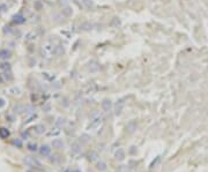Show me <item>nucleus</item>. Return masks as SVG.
I'll list each match as a JSON object with an SVG mask.
<instances>
[{
    "label": "nucleus",
    "instance_id": "1",
    "mask_svg": "<svg viewBox=\"0 0 208 172\" xmlns=\"http://www.w3.org/2000/svg\"><path fill=\"white\" fill-rule=\"evenodd\" d=\"M103 121V116L98 112V111H95L92 112V114L90 116V123H89V126L88 128L89 129H96Z\"/></svg>",
    "mask_w": 208,
    "mask_h": 172
},
{
    "label": "nucleus",
    "instance_id": "2",
    "mask_svg": "<svg viewBox=\"0 0 208 172\" xmlns=\"http://www.w3.org/2000/svg\"><path fill=\"white\" fill-rule=\"evenodd\" d=\"M23 163L26 165L30 166V167H35V169H39V170L43 169V164L37 158H35L33 156H24L23 157Z\"/></svg>",
    "mask_w": 208,
    "mask_h": 172
},
{
    "label": "nucleus",
    "instance_id": "3",
    "mask_svg": "<svg viewBox=\"0 0 208 172\" xmlns=\"http://www.w3.org/2000/svg\"><path fill=\"white\" fill-rule=\"evenodd\" d=\"M51 151H52V148L49 146V144H42L38 149V152L41 156L43 157H49L51 155Z\"/></svg>",
    "mask_w": 208,
    "mask_h": 172
},
{
    "label": "nucleus",
    "instance_id": "4",
    "mask_svg": "<svg viewBox=\"0 0 208 172\" xmlns=\"http://www.w3.org/2000/svg\"><path fill=\"white\" fill-rule=\"evenodd\" d=\"M124 101H125L124 98L118 100L117 103L115 104V114H116V116H119V114L122 113V111H123V109H124V105H125V102H124Z\"/></svg>",
    "mask_w": 208,
    "mask_h": 172
},
{
    "label": "nucleus",
    "instance_id": "5",
    "mask_svg": "<svg viewBox=\"0 0 208 172\" xmlns=\"http://www.w3.org/2000/svg\"><path fill=\"white\" fill-rule=\"evenodd\" d=\"M87 159L90 162V163H95V162H98L99 160V155L97 151L95 150H91L87 154Z\"/></svg>",
    "mask_w": 208,
    "mask_h": 172
},
{
    "label": "nucleus",
    "instance_id": "6",
    "mask_svg": "<svg viewBox=\"0 0 208 172\" xmlns=\"http://www.w3.org/2000/svg\"><path fill=\"white\" fill-rule=\"evenodd\" d=\"M112 102L110 101V100H108V98H105V100H103V102H102V109H103V111L104 112H110L111 110H112Z\"/></svg>",
    "mask_w": 208,
    "mask_h": 172
},
{
    "label": "nucleus",
    "instance_id": "7",
    "mask_svg": "<svg viewBox=\"0 0 208 172\" xmlns=\"http://www.w3.org/2000/svg\"><path fill=\"white\" fill-rule=\"evenodd\" d=\"M81 151H82V146H81V143H80V142H74V143L72 144V147H71V152H72L73 155H80Z\"/></svg>",
    "mask_w": 208,
    "mask_h": 172
},
{
    "label": "nucleus",
    "instance_id": "8",
    "mask_svg": "<svg viewBox=\"0 0 208 172\" xmlns=\"http://www.w3.org/2000/svg\"><path fill=\"white\" fill-rule=\"evenodd\" d=\"M52 147L57 150H61L65 148V142L61 140V139H54L52 141Z\"/></svg>",
    "mask_w": 208,
    "mask_h": 172
},
{
    "label": "nucleus",
    "instance_id": "9",
    "mask_svg": "<svg viewBox=\"0 0 208 172\" xmlns=\"http://www.w3.org/2000/svg\"><path fill=\"white\" fill-rule=\"evenodd\" d=\"M125 157H126V154H125V150H124V149L119 148L118 150H116V152H115V158H116L117 160H124Z\"/></svg>",
    "mask_w": 208,
    "mask_h": 172
},
{
    "label": "nucleus",
    "instance_id": "10",
    "mask_svg": "<svg viewBox=\"0 0 208 172\" xmlns=\"http://www.w3.org/2000/svg\"><path fill=\"white\" fill-rule=\"evenodd\" d=\"M79 29H80L81 31H89V30L92 29V24H91L90 22H88V21H84V22L80 23Z\"/></svg>",
    "mask_w": 208,
    "mask_h": 172
},
{
    "label": "nucleus",
    "instance_id": "11",
    "mask_svg": "<svg viewBox=\"0 0 208 172\" xmlns=\"http://www.w3.org/2000/svg\"><path fill=\"white\" fill-rule=\"evenodd\" d=\"M11 135V132L8 128L6 127H0V139H3V140H6L8 139Z\"/></svg>",
    "mask_w": 208,
    "mask_h": 172
},
{
    "label": "nucleus",
    "instance_id": "12",
    "mask_svg": "<svg viewBox=\"0 0 208 172\" xmlns=\"http://www.w3.org/2000/svg\"><path fill=\"white\" fill-rule=\"evenodd\" d=\"M24 21H26V18L22 15V14H15L14 16H13V22L14 23H16V24H22V23H24Z\"/></svg>",
    "mask_w": 208,
    "mask_h": 172
},
{
    "label": "nucleus",
    "instance_id": "13",
    "mask_svg": "<svg viewBox=\"0 0 208 172\" xmlns=\"http://www.w3.org/2000/svg\"><path fill=\"white\" fill-rule=\"evenodd\" d=\"M27 149L29 151H31V152H36V151H38L39 147H38V144L36 142H28L27 143Z\"/></svg>",
    "mask_w": 208,
    "mask_h": 172
},
{
    "label": "nucleus",
    "instance_id": "14",
    "mask_svg": "<svg viewBox=\"0 0 208 172\" xmlns=\"http://www.w3.org/2000/svg\"><path fill=\"white\" fill-rule=\"evenodd\" d=\"M11 57V51L7 49H1L0 50V59L3 60H7Z\"/></svg>",
    "mask_w": 208,
    "mask_h": 172
},
{
    "label": "nucleus",
    "instance_id": "15",
    "mask_svg": "<svg viewBox=\"0 0 208 172\" xmlns=\"http://www.w3.org/2000/svg\"><path fill=\"white\" fill-rule=\"evenodd\" d=\"M61 14H63L65 18H69V16L73 15V9H72L69 6H65V7H63Z\"/></svg>",
    "mask_w": 208,
    "mask_h": 172
},
{
    "label": "nucleus",
    "instance_id": "16",
    "mask_svg": "<svg viewBox=\"0 0 208 172\" xmlns=\"http://www.w3.org/2000/svg\"><path fill=\"white\" fill-rule=\"evenodd\" d=\"M137 128H138V125H137L135 121H131V123H128L127 126H126V129H127L128 133H134Z\"/></svg>",
    "mask_w": 208,
    "mask_h": 172
},
{
    "label": "nucleus",
    "instance_id": "17",
    "mask_svg": "<svg viewBox=\"0 0 208 172\" xmlns=\"http://www.w3.org/2000/svg\"><path fill=\"white\" fill-rule=\"evenodd\" d=\"M96 169L98 171H105L107 170V163L99 159L98 162H96Z\"/></svg>",
    "mask_w": 208,
    "mask_h": 172
},
{
    "label": "nucleus",
    "instance_id": "18",
    "mask_svg": "<svg viewBox=\"0 0 208 172\" xmlns=\"http://www.w3.org/2000/svg\"><path fill=\"white\" fill-rule=\"evenodd\" d=\"M34 129H35V133L36 134H43L44 132H45V126L44 125H42V124H39V125H36L35 127H34Z\"/></svg>",
    "mask_w": 208,
    "mask_h": 172
},
{
    "label": "nucleus",
    "instance_id": "19",
    "mask_svg": "<svg viewBox=\"0 0 208 172\" xmlns=\"http://www.w3.org/2000/svg\"><path fill=\"white\" fill-rule=\"evenodd\" d=\"M12 144H13L14 147H16V148H22V146H23L22 139H21V137H15V139H13Z\"/></svg>",
    "mask_w": 208,
    "mask_h": 172
},
{
    "label": "nucleus",
    "instance_id": "20",
    "mask_svg": "<svg viewBox=\"0 0 208 172\" xmlns=\"http://www.w3.org/2000/svg\"><path fill=\"white\" fill-rule=\"evenodd\" d=\"M82 4L88 9H91L94 7V1H92V0H82Z\"/></svg>",
    "mask_w": 208,
    "mask_h": 172
},
{
    "label": "nucleus",
    "instance_id": "21",
    "mask_svg": "<svg viewBox=\"0 0 208 172\" xmlns=\"http://www.w3.org/2000/svg\"><path fill=\"white\" fill-rule=\"evenodd\" d=\"M24 110H26V106L22 105V104H18V105L14 106V112L15 113H22Z\"/></svg>",
    "mask_w": 208,
    "mask_h": 172
},
{
    "label": "nucleus",
    "instance_id": "22",
    "mask_svg": "<svg viewBox=\"0 0 208 172\" xmlns=\"http://www.w3.org/2000/svg\"><path fill=\"white\" fill-rule=\"evenodd\" d=\"M0 69H3L5 72L11 70V64L10 62H1L0 64Z\"/></svg>",
    "mask_w": 208,
    "mask_h": 172
},
{
    "label": "nucleus",
    "instance_id": "23",
    "mask_svg": "<svg viewBox=\"0 0 208 172\" xmlns=\"http://www.w3.org/2000/svg\"><path fill=\"white\" fill-rule=\"evenodd\" d=\"M65 124H66V120L64 118H59L56 121V127L57 128H63V126H65Z\"/></svg>",
    "mask_w": 208,
    "mask_h": 172
},
{
    "label": "nucleus",
    "instance_id": "24",
    "mask_svg": "<svg viewBox=\"0 0 208 172\" xmlns=\"http://www.w3.org/2000/svg\"><path fill=\"white\" fill-rule=\"evenodd\" d=\"M37 37V34L35 33V31H31V33H29L27 36H26V39L27 41H33V39H35Z\"/></svg>",
    "mask_w": 208,
    "mask_h": 172
},
{
    "label": "nucleus",
    "instance_id": "25",
    "mask_svg": "<svg viewBox=\"0 0 208 172\" xmlns=\"http://www.w3.org/2000/svg\"><path fill=\"white\" fill-rule=\"evenodd\" d=\"M98 68H99V66L97 65V62L92 61V62H90V64H89V69H90L91 72H94V70H97Z\"/></svg>",
    "mask_w": 208,
    "mask_h": 172
},
{
    "label": "nucleus",
    "instance_id": "26",
    "mask_svg": "<svg viewBox=\"0 0 208 172\" xmlns=\"http://www.w3.org/2000/svg\"><path fill=\"white\" fill-rule=\"evenodd\" d=\"M3 76H4L5 81H11V80L13 79V76H12V74H11V72H10V70H8V72L3 73Z\"/></svg>",
    "mask_w": 208,
    "mask_h": 172
},
{
    "label": "nucleus",
    "instance_id": "27",
    "mask_svg": "<svg viewBox=\"0 0 208 172\" xmlns=\"http://www.w3.org/2000/svg\"><path fill=\"white\" fill-rule=\"evenodd\" d=\"M10 93L11 94H13V95H20V89L19 88H16V87H13V88H11L10 89Z\"/></svg>",
    "mask_w": 208,
    "mask_h": 172
},
{
    "label": "nucleus",
    "instance_id": "28",
    "mask_svg": "<svg viewBox=\"0 0 208 172\" xmlns=\"http://www.w3.org/2000/svg\"><path fill=\"white\" fill-rule=\"evenodd\" d=\"M160 160H161V157H160V156H157V157H156V159H154V160L150 163V167H154L155 165H157V163H158Z\"/></svg>",
    "mask_w": 208,
    "mask_h": 172
},
{
    "label": "nucleus",
    "instance_id": "29",
    "mask_svg": "<svg viewBox=\"0 0 208 172\" xmlns=\"http://www.w3.org/2000/svg\"><path fill=\"white\" fill-rule=\"evenodd\" d=\"M58 160H59V156H57V155L51 156V158H50V162H51V163H57Z\"/></svg>",
    "mask_w": 208,
    "mask_h": 172
},
{
    "label": "nucleus",
    "instance_id": "30",
    "mask_svg": "<svg viewBox=\"0 0 208 172\" xmlns=\"http://www.w3.org/2000/svg\"><path fill=\"white\" fill-rule=\"evenodd\" d=\"M81 140H82L84 143H87V142L89 141V136H88V135H86V134H83V135L81 136Z\"/></svg>",
    "mask_w": 208,
    "mask_h": 172
},
{
    "label": "nucleus",
    "instance_id": "31",
    "mask_svg": "<svg viewBox=\"0 0 208 172\" xmlns=\"http://www.w3.org/2000/svg\"><path fill=\"white\" fill-rule=\"evenodd\" d=\"M5 104H6V102H5V100H3V98H0V109H3V108L5 106Z\"/></svg>",
    "mask_w": 208,
    "mask_h": 172
},
{
    "label": "nucleus",
    "instance_id": "32",
    "mask_svg": "<svg viewBox=\"0 0 208 172\" xmlns=\"http://www.w3.org/2000/svg\"><path fill=\"white\" fill-rule=\"evenodd\" d=\"M4 82H5V79H4L3 74H0V85H1V84H3Z\"/></svg>",
    "mask_w": 208,
    "mask_h": 172
},
{
    "label": "nucleus",
    "instance_id": "33",
    "mask_svg": "<svg viewBox=\"0 0 208 172\" xmlns=\"http://www.w3.org/2000/svg\"><path fill=\"white\" fill-rule=\"evenodd\" d=\"M4 33H5V34H10V33H11V29H10V27H5V29H4Z\"/></svg>",
    "mask_w": 208,
    "mask_h": 172
},
{
    "label": "nucleus",
    "instance_id": "34",
    "mask_svg": "<svg viewBox=\"0 0 208 172\" xmlns=\"http://www.w3.org/2000/svg\"><path fill=\"white\" fill-rule=\"evenodd\" d=\"M67 172H81L80 170H71V171H67Z\"/></svg>",
    "mask_w": 208,
    "mask_h": 172
},
{
    "label": "nucleus",
    "instance_id": "35",
    "mask_svg": "<svg viewBox=\"0 0 208 172\" xmlns=\"http://www.w3.org/2000/svg\"><path fill=\"white\" fill-rule=\"evenodd\" d=\"M26 172H37V171H35V170H27Z\"/></svg>",
    "mask_w": 208,
    "mask_h": 172
},
{
    "label": "nucleus",
    "instance_id": "36",
    "mask_svg": "<svg viewBox=\"0 0 208 172\" xmlns=\"http://www.w3.org/2000/svg\"><path fill=\"white\" fill-rule=\"evenodd\" d=\"M117 172H118V171H117Z\"/></svg>",
    "mask_w": 208,
    "mask_h": 172
}]
</instances>
